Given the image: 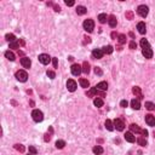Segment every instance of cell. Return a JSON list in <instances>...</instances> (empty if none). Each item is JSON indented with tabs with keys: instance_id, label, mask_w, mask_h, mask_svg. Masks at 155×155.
<instances>
[{
	"instance_id": "obj_1",
	"label": "cell",
	"mask_w": 155,
	"mask_h": 155,
	"mask_svg": "<svg viewBox=\"0 0 155 155\" xmlns=\"http://www.w3.org/2000/svg\"><path fill=\"white\" fill-rule=\"evenodd\" d=\"M32 116H33V120L35 122H40V121H42V119H44V114H42V112H40L39 109L33 110Z\"/></svg>"
},
{
	"instance_id": "obj_2",
	"label": "cell",
	"mask_w": 155,
	"mask_h": 155,
	"mask_svg": "<svg viewBox=\"0 0 155 155\" xmlns=\"http://www.w3.org/2000/svg\"><path fill=\"white\" fill-rule=\"evenodd\" d=\"M16 79L21 82H26L28 79V74L27 72H24V70H18V72H16Z\"/></svg>"
},
{
	"instance_id": "obj_3",
	"label": "cell",
	"mask_w": 155,
	"mask_h": 155,
	"mask_svg": "<svg viewBox=\"0 0 155 155\" xmlns=\"http://www.w3.org/2000/svg\"><path fill=\"white\" fill-rule=\"evenodd\" d=\"M148 12H149V7L147 5H141L137 9V14L139 15L141 17H143V18L148 16Z\"/></svg>"
},
{
	"instance_id": "obj_4",
	"label": "cell",
	"mask_w": 155,
	"mask_h": 155,
	"mask_svg": "<svg viewBox=\"0 0 155 155\" xmlns=\"http://www.w3.org/2000/svg\"><path fill=\"white\" fill-rule=\"evenodd\" d=\"M93 28H94V22L92 20H86L84 22V29H85L86 32L91 33V32L93 30Z\"/></svg>"
},
{
	"instance_id": "obj_5",
	"label": "cell",
	"mask_w": 155,
	"mask_h": 155,
	"mask_svg": "<svg viewBox=\"0 0 155 155\" xmlns=\"http://www.w3.org/2000/svg\"><path fill=\"white\" fill-rule=\"evenodd\" d=\"M39 61L42 63V64H48L50 62H51V57L46 54H41L39 56Z\"/></svg>"
},
{
	"instance_id": "obj_6",
	"label": "cell",
	"mask_w": 155,
	"mask_h": 155,
	"mask_svg": "<svg viewBox=\"0 0 155 155\" xmlns=\"http://www.w3.org/2000/svg\"><path fill=\"white\" fill-rule=\"evenodd\" d=\"M67 88H68V91L74 92L75 90H76V82H75L73 79H69V80L67 81Z\"/></svg>"
},
{
	"instance_id": "obj_7",
	"label": "cell",
	"mask_w": 155,
	"mask_h": 155,
	"mask_svg": "<svg viewBox=\"0 0 155 155\" xmlns=\"http://www.w3.org/2000/svg\"><path fill=\"white\" fill-rule=\"evenodd\" d=\"M70 70H72V74L75 75V76H78V75H80V73L82 72V69L79 64H73L72 68H70Z\"/></svg>"
},
{
	"instance_id": "obj_8",
	"label": "cell",
	"mask_w": 155,
	"mask_h": 155,
	"mask_svg": "<svg viewBox=\"0 0 155 155\" xmlns=\"http://www.w3.org/2000/svg\"><path fill=\"white\" fill-rule=\"evenodd\" d=\"M114 126L116 127V130L122 131V130L125 128V124H124V121H122L121 119H115L114 120Z\"/></svg>"
},
{
	"instance_id": "obj_9",
	"label": "cell",
	"mask_w": 155,
	"mask_h": 155,
	"mask_svg": "<svg viewBox=\"0 0 155 155\" xmlns=\"http://www.w3.org/2000/svg\"><path fill=\"white\" fill-rule=\"evenodd\" d=\"M145 122L148 124L149 126H155V116L151 114L145 115Z\"/></svg>"
},
{
	"instance_id": "obj_10",
	"label": "cell",
	"mask_w": 155,
	"mask_h": 155,
	"mask_svg": "<svg viewBox=\"0 0 155 155\" xmlns=\"http://www.w3.org/2000/svg\"><path fill=\"white\" fill-rule=\"evenodd\" d=\"M103 55H104V52H103V50H101V48H94L93 51H92V56H93L94 58H97V60L102 58Z\"/></svg>"
},
{
	"instance_id": "obj_11",
	"label": "cell",
	"mask_w": 155,
	"mask_h": 155,
	"mask_svg": "<svg viewBox=\"0 0 155 155\" xmlns=\"http://www.w3.org/2000/svg\"><path fill=\"white\" fill-rule=\"evenodd\" d=\"M142 54H143V56H144L145 58H151V57H153V50H151L150 47L143 48V50H142Z\"/></svg>"
},
{
	"instance_id": "obj_12",
	"label": "cell",
	"mask_w": 155,
	"mask_h": 155,
	"mask_svg": "<svg viewBox=\"0 0 155 155\" xmlns=\"http://www.w3.org/2000/svg\"><path fill=\"white\" fill-rule=\"evenodd\" d=\"M21 64H22L24 68H30V66H32V61H30L28 57H22V58H21Z\"/></svg>"
},
{
	"instance_id": "obj_13",
	"label": "cell",
	"mask_w": 155,
	"mask_h": 155,
	"mask_svg": "<svg viewBox=\"0 0 155 155\" xmlns=\"http://www.w3.org/2000/svg\"><path fill=\"white\" fill-rule=\"evenodd\" d=\"M124 138H125L127 142H130V143H133V142L136 141L135 136H133V133H132V132H126V133L124 135Z\"/></svg>"
},
{
	"instance_id": "obj_14",
	"label": "cell",
	"mask_w": 155,
	"mask_h": 155,
	"mask_svg": "<svg viewBox=\"0 0 155 155\" xmlns=\"http://www.w3.org/2000/svg\"><path fill=\"white\" fill-rule=\"evenodd\" d=\"M137 29H138V32H139L141 34H145V32H147L145 23H144V22H139V23H138V26H137Z\"/></svg>"
},
{
	"instance_id": "obj_15",
	"label": "cell",
	"mask_w": 155,
	"mask_h": 155,
	"mask_svg": "<svg viewBox=\"0 0 155 155\" xmlns=\"http://www.w3.org/2000/svg\"><path fill=\"white\" fill-rule=\"evenodd\" d=\"M108 23H109V26H110L112 28H115V27H116V24H118L116 17H115V16H110V17H109V20H108Z\"/></svg>"
},
{
	"instance_id": "obj_16",
	"label": "cell",
	"mask_w": 155,
	"mask_h": 155,
	"mask_svg": "<svg viewBox=\"0 0 155 155\" xmlns=\"http://www.w3.org/2000/svg\"><path fill=\"white\" fill-rule=\"evenodd\" d=\"M131 107L133 109H136V110H138V109H141V103H139V101L138 99H132L131 101Z\"/></svg>"
},
{
	"instance_id": "obj_17",
	"label": "cell",
	"mask_w": 155,
	"mask_h": 155,
	"mask_svg": "<svg viewBox=\"0 0 155 155\" xmlns=\"http://www.w3.org/2000/svg\"><path fill=\"white\" fill-rule=\"evenodd\" d=\"M96 87H97V90H102V91H106V90L108 88V84H107L106 81H101V82H99V84H98V85H97Z\"/></svg>"
},
{
	"instance_id": "obj_18",
	"label": "cell",
	"mask_w": 155,
	"mask_h": 155,
	"mask_svg": "<svg viewBox=\"0 0 155 155\" xmlns=\"http://www.w3.org/2000/svg\"><path fill=\"white\" fill-rule=\"evenodd\" d=\"M130 128H131V131H132V132H135V133H142V130L139 128V126H138V125H136V124L130 125Z\"/></svg>"
},
{
	"instance_id": "obj_19",
	"label": "cell",
	"mask_w": 155,
	"mask_h": 155,
	"mask_svg": "<svg viewBox=\"0 0 155 155\" xmlns=\"http://www.w3.org/2000/svg\"><path fill=\"white\" fill-rule=\"evenodd\" d=\"M93 104L97 107V108H101V107H103V99L102 98H94V101H93Z\"/></svg>"
},
{
	"instance_id": "obj_20",
	"label": "cell",
	"mask_w": 155,
	"mask_h": 155,
	"mask_svg": "<svg viewBox=\"0 0 155 155\" xmlns=\"http://www.w3.org/2000/svg\"><path fill=\"white\" fill-rule=\"evenodd\" d=\"M93 153L96 155H101V154H103V148H102L101 145H96V147H93Z\"/></svg>"
},
{
	"instance_id": "obj_21",
	"label": "cell",
	"mask_w": 155,
	"mask_h": 155,
	"mask_svg": "<svg viewBox=\"0 0 155 155\" xmlns=\"http://www.w3.org/2000/svg\"><path fill=\"white\" fill-rule=\"evenodd\" d=\"M86 11H87V10H86V7L85 6H78L76 7V14L78 15H85L86 14Z\"/></svg>"
},
{
	"instance_id": "obj_22",
	"label": "cell",
	"mask_w": 155,
	"mask_h": 155,
	"mask_svg": "<svg viewBox=\"0 0 155 155\" xmlns=\"http://www.w3.org/2000/svg\"><path fill=\"white\" fill-rule=\"evenodd\" d=\"M132 92H133L136 96H138L139 98H142V91H141V88L138 87V86H135V87L132 88Z\"/></svg>"
},
{
	"instance_id": "obj_23",
	"label": "cell",
	"mask_w": 155,
	"mask_h": 155,
	"mask_svg": "<svg viewBox=\"0 0 155 155\" xmlns=\"http://www.w3.org/2000/svg\"><path fill=\"white\" fill-rule=\"evenodd\" d=\"M82 72H84L85 74H88V73H90V64H88L87 62H84V64H82Z\"/></svg>"
},
{
	"instance_id": "obj_24",
	"label": "cell",
	"mask_w": 155,
	"mask_h": 155,
	"mask_svg": "<svg viewBox=\"0 0 155 155\" xmlns=\"http://www.w3.org/2000/svg\"><path fill=\"white\" fill-rule=\"evenodd\" d=\"M106 127H107V130L108 131H113L114 130V126H113V122H112V120H106Z\"/></svg>"
},
{
	"instance_id": "obj_25",
	"label": "cell",
	"mask_w": 155,
	"mask_h": 155,
	"mask_svg": "<svg viewBox=\"0 0 155 155\" xmlns=\"http://www.w3.org/2000/svg\"><path fill=\"white\" fill-rule=\"evenodd\" d=\"M5 57H6L9 61H15V55L11 51H6L5 52Z\"/></svg>"
},
{
	"instance_id": "obj_26",
	"label": "cell",
	"mask_w": 155,
	"mask_h": 155,
	"mask_svg": "<svg viewBox=\"0 0 155 155\" xmlns=\"http://www.w3.org/2000/svg\"><path fill=\"white\" fill-rule=\"evenodd\" d=\"M64 145H66V142L62 141V139H60V141L56 142V148H57V149H63V148H64Z\"/></svg>"
},
{
	"instance_id": "obj_27",
	"label": "cell",
	"mask_w": 155,
	"mask_h": 155,
	"mask_svg": "<svg viewBox=\"0 0 155 155\" xmlns=\"http://www.w3.org/2000/svg\"><path fill=\"white\" fill-rule=\"evenodd\" d=\"M79 82H80L81 87H84V88L88 87V85H90V82H88V80H86V79H80V80H79Z\"/></svg>"
},
{
	"instance_id": "obj_28",
	"label": "cell",
	"mask_w": 155,
	"mask_h": 155,
	"mask_svg": "<svg viewBox=\"0 0 155 155\" xmlns=\"http://www.w3.org/2000/svg\"><path fill=\"white\" fill-rule=\"evenodd\" d=\"M103 52L107 55H110L112 52H113V47L110 46V45H108V46H104L103 47Z\"/></svg>"
},
{
	"instance_id": "obj_29",
	"label": "cell",
	"mask_w": 155,
	"mask_h": 155,
	"mask_svg": "<svg viewBox=\"0 0 155 155\" xmlns=\"http://www.w3.org/2000/svg\"><path fill=\"white\" fill-rule=\"evenodd\" d=\"M5 39H6L7 41H10V42H14V41L16 40L14 34H6V35H5Z\"/></svg>"
},
{
	"instance_id": "obj_30",
	"label": "cell",
	"mask_w": 155,
	"mask_h": 155,
	"mask_svg": "<svg viewBox=\"0 0 155 155\" xmlns=\"http://www.w3.org/2000/svg\"><path fill=\"white\" fill-rule=\"evenodd\" d=\"M145 108L148 110H154L155 109V104L151 103V102H145Z\"/></svg>"
},
{
	"instance_id": "obj_31",
	"label": "cell",
	"mask_w": 155,
	"mask_h": 155,
	"mask_svg": "<svg viewBox=\"0 0 155 155\" xmlns=\"http://www.w3.org/2000/svg\"><path fill=\"white\" fill-rule=\"evenodd\" d=\"M98 20H99V22H101V23H106V22H107V15H106V14H101L99 16H98Z\"/></svg>"
},
{
	"instance_id": "obj_32",
	"label": "cell",
	"mask_w": 155,
	"mask_h": 155,
	"mask_svg": "<svg viewBox=\"0 0 155 155\" xmlns=\"http://www.w3.org/2000/svg\"><path fill=\"white\" fill-rule=\"evenodd\" d=\"M141 46L143 47V48H147V47H150L149 46V42L147 39H141Z\"/></svg>"
},
{
	"instance_id": "obj_33",
	"label": "cell",
	"mask_w": 155,
	"mask_h": 155,
	"mask_svg": "<svg viewBox=\"0 0 155 155\" xmlns=\"http://www.w3.org/2000/svg\"><path fill=\"white\" fill-rule=\"evenodd\" d=\"M138 144L142 145V147H145V145H147V141H145V138H138Z\"/></svg>"
},
{
	"instance_id": "obj_34",
	"label": "cell",
	"mask_w": 155,
	"mask_h": 155,
	"mask_svg": "<svg viewBox=\"0 0 155 155\" xmlns=\"http://www.w3.org/2000/svg\"><path fill=\"white\" fill-rule=\"evenodd\" d=\"M46 74L50 79H55V78H56V74H55V72H52V70H47Z\"/></svg>"
},
{
	"instance_id": "obj_35",
	"label": "cell",
	"mask_w": 155,
	"mask_h": 155,
	"mask_svg": "<svg viewBox=\"0 0 155 155\" xmlns=\"http://www.w3.org/2000/svg\"><path fill=\"white\" fill-rule=\"evenodd\" d=\"M96 93H98V90H97V87H92L90 91H88V96H92V94H96Z\"/></svg>"
},
{
	"instance_id": "obj_36",
	"label": "cell",
	"mask_w": 155,
	"mask_h": 155,
	"mask_svg": "<svg viewBox=\"0 0 155 155\" xmlns=\"http://www.w3.org/2000/svg\"><path fill=\"white\" fill-rule=\"evenodd\" d=\"M18 47H20V42H16V41L10 42V48H18Z\"/></svg>"
},
{
	"instance_id": "obj_37",
	"label": "cell",
	"mask_w": 155,
	"mask_h": 155,
	"mask_svg": "<svg viewBox=\"0 0 155 155\" xmlns=\"http://www.w3.org/2000/svg\"><path fill=\"white\" fill-rule=\"evenodd\" d=\"M126 41V36L124 35V34H121V35H119V42L120 44H124Z\"/></svg>"
},
{
	"instance_id": "obj_38",
	"label": "cell",
	"mask_w": 155,
	"mask_h": 155,
	"mask_svg": "<svg viewBox=\"0 0 155 155\" xmlns=\"http://www.w3.org/2000/svg\"><path fill=\"white\" fill-rule=\"evenodd\" d=\"M15 149H17L20 151H24V147L22 144H15Z\"/></svg>"
},
{
	"instance_id": "obj_39",
	"label": "cell",
	"mask_w": 155,
	"mask_h": 155,
	"mask_svg": "<svg viewBox=\"0 0 155 155\" xmlns=\"http://www.w3.org/2000/svg\"><path fill=\"white\" fill-rule=\"evenodd\" d=\"M29 153H32L33 155H35L36 153H38V150H36V148H35V147L30 145V147H29Z\"/></svg>"
},
{
	"instance_id": "obj_40",
	"label": "cell",
	"mask_w": 155,
	"mask_h": 155,
	"mask_svg": "<svg viewBox=\"0 0 155 155\" xmlns=\"http://www.w3.org/2000/svg\"><path fill=\"white\" fill-rule=\"evenodd\" d=\"M94 73H96V74H98V75H102V74H103V72L101 70V68H99V67H96V68H94Z\"/></svg>"
},
{
	"instance_id": "obj_41",
	"label": "cell",
	"mask_w": 155,
	"mask_h": 155,
	"mask_svg": "<svg viewBox=\"0 0 155 155\" xmlns=\"http://www.w3.org/2000/svg\"><path fill=\"white\" fill-rule=\"evenodd\" d=\"M127 104H128V103H127V101H125V99L120 102V106H121L122 108H126V107H127Z\"/></svg>"
},
{
	"instance_id": "obj_42",
	"label": "cell",
	"mask_w": 155,
	"mask_h": 155,
	"mask_svg": "<svg viewBox=\"0 0 155 155\" xmlns=\"http://www.w3.org/2000/svg\"><path fill=\"white\" fill-rule=\"evenodd\" d=\"M130 48H131V50H135L136 48V42L135 41H131V42H130Z\"/></svg>"
},
{
	"instance_id": "obj_43",
	"label": "cell",
	"mask_w": 155,
	"mask_h": 155,
	"mask_svg": "<svg viewBox=\"0 0 155 155\" xmlns=\"http://www.w3.org/2000/svg\"><path fill=\"white\" fill-rule=\"evenodd\" d=\"M52 63H54V67L57 68V66H58V61H57V58H54V60H52Z\"/></svg>"
},
{
	"instance_id": "obj_44",
	"label": "cell",
	"mask_w": 155,
	"mask_h": 155,
	"mask_svg": "<svg viewBox=\"0 0 155 155\" xmlns=\"http://www.w3.org/2000/svg\"><path fill=\"white\" fill-rule=\"evenodd\" d=\"M66 5H67V6H73V5H74V1H66Z\"/></svg>"
},
{
	"instance_id": "obj_45",
	"label": "cell",
	"mask_w": 155,
	"mask_h": 155,
	"mask_svg": "<svg viewBox=\"0 0 155 155\" xmlns=\"http://www.w3.org/2000/svg\"><path fill=\"white\" fill-rule=\"evenodd\" d=\"M142 135L144 136V137H147L148 136V131L147 130H142Z\"/></svg>"
},
{
	"instance_id": "obj_46",
	"label": "cell",
	"mask_w": 155,
	"mask_h": 155,
	"mask_svg": "<svg viewBox=\"0 0 155 155\" xmlns=\"http://www.w3.org/2000/svg\"><path fill=\"white\" fill-rule=\"evenodd\" d=\"M55 11H56V12H60V11H61V7H60V6H55Z\"/></svg>"
},
{
	"instance_id": "obj_47",
	"label": "cell",
	"mask_w": 155,
	"mask_h": 155,
	"mask_svg": "<svg viewBox=\"0 0 155 155\" xmlns=\"http://www.w3.org/2000/svg\"><path fill=\"white\" fill-rule=\"evenodd\" d=\"M45 141H50V135H45Z\"/></svg>"
}]
</instances>
